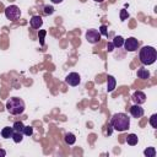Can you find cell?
<instances>
[{
    "label": "cell",
    "mask_w": 157,
    "mask_h": 157,
    "mask_svg": "<svg viewBox=\"0 0 157 157\" xmlns=\"http://www.w3.org/2000/svg\"><path fill=\"white\" fill-rule=\"evenodd\" d=\"M115 86H117V80L114 78V76L108 75L107 76V90H108V92H113Z\"/></svg>",
    "instance_id": "8fae6325"
},
{
    "label": "cell",
    "mask_w": 157,
    "mask_h": 157,
    "mask_svg": "<svg viewBox=\"0 0 157 157\" xmlns=\"http://www.w3.org/2000/svg\"><path fill=\"white\" fill-rule=\"evenodd\" d=\"M101 33H99V31H97V29H93V28H91V29H88L87 32H86V40L88 42V43H91V44H96V43H98L99 40H101Z\"/></svg>",
    "instance_id": "5b68a950"
},
{
    "label": "cell",
    "mask_w": 157,
    "mask_h": 157,
    "mask_svg": "<svg viewBox=\"0 0 157 157\" xmlns=\"http://www.w3.org/2000/svg\"><path fill=\"white\" fill-rule=\"evenodd\" d=\"M12 134H13V128L11 126H5V128H2L1 129V131H0V135L4 137V139H10V137H12Z\"/></svg>",
    "instance_id": "7c38bea8"
},
{
    "label": "cell",
    "mask_w": 157,
    "mask_h": 157,
    "mask_svg": "<svg viewBox=\"0 0 157 157\" xmlns=\"http://www.w3.org/2000/svg\"><path fill=\"white\" fill-rule=\"evenodd\" d=\"M139 59L144 65H152L157 59V52L151 45H145L139 52Z\"/></svg>",
    "instance_id": "7a4b0ae2"
},
{
    "label": "cell",
    "mask_w": 157,
    "mask_h": 157,
    "mask_svg": "<svg viewBox=\"0 0 157 157\" xmlns=\"http://www.w3.org/2000/svg\"><path fill=\"white\" fill-rule=\"evenodd\" d=\"M45 34H47L45 29H39V32H38V38H39V44H40V45H44V37H45Z\"/></svg>",
    "instance_id": "ffe728a7"
},
{
    "label": "cell",
    "mask_w": 157,
    "mask_h": 157,
    "mask_svg": "<svg viewBox=\"0 0 157 157\" xmlns=\"http://www.w3.org/2000/svg\"><path fill=\"white\" fill-rule=\"evenodd\" d=\"M99 33H101V36H108L107 26H105V25H102V26H101V28H99Z\"/></svg>",
    "instance_id": "d4e9b609"
},
{
    "label": "cell",
    "mask_w": 157,
    "mask_h": 157,
    "mask_svg": "<svg viewBox=\"0 0 157 157\" xmlns=\"http://www.w3.org/2000/svg\"><path fill=\"white\" fill-rule=\"evenodd\" d=\"M53 4H60V2H63V0H50Z\"/></svg>",
    "instance_id": "83f0119b"
},
{
    "label": "cell",
    "mask_w": 157,
    "mask_h": 157,
    "mask_svg": "<svg viewBox=\"0 0 157 157\" xmlns=\"http://www.w3.org/2000/svg\"><path fill=\"white\" fill-rule=\"evenodd\" d=\"M33 134V128L32 126H25L23 128V135H26V136H31Z\"/></svg>",
    "instance_id": "7402d4cb"
},
{
    "label": "cell",
    "mask_w": 157,
    "mask_h": 157,
    "mask_svg": "<svg viewBox=\"0 0 157 157\" xmlns=\"http://www.w3.org/2000/svg\"><path fill=\"white\" fill-rule=\"evenodd\" d=\"M12 128H13V131H18V132H22V134H23V128H25V125H23L22 121H15L13 125H12Z\"/></svg>",
    "instance_id": "e0dca14e"
},
{
    "label": "cell",
    "mask_w": 157,
    "mask_h": 157,
    "mask_svg": "<svg viewBox=\"0 0 157 157\" xmlns=\"http://www.w3.org/2000/svg\"><path fill=\"white\" fill-rule=\"evenodd\" d=\"M112 43H113L114 48H120V47L124 44V38H123L121 36H115V37L113 38Z\"/></svg>",
    "instance_id": "9a60e30c"
},
{
    "label": "cell",
    "mask_w": 157,
    "mask_h": 157,
    "mask_svg": "<svg viewBox=\"0 0 157 157\" xmlns=\"http://www.w3.org/2000/svg\"><path fill=\"white\" fill-rule=\"evenodd\" d=\"M126 52H135L139 48V40L134 37H129L128 39H124V44Z\"/></svg>",
    "instance_id": "8992f818"
},
{
    "label": "cell",
    "mask_w": 157,
    "mask_h": 157,
    "mask_svg": "<svg viewBox=\"0 0 157 157\" xmlns=\"http://www.w3.org/2000/svg\"><path fill=\"white\" fill-rule=\"evenodd\" d=\"M132 101H134V103L135 104H144L145 102H146V94L142 92V91H135L134 93H132Z\"/></svg>",
    "instance_id": "ba28073f"
},
{
    "label": "cell",
    "mask_w": 157,
    "mask_h": 157,
    "mask_svg": "<svg viewBox=\"0 0 157 157\" xmlns=\"http://www.w3.org/2000/svg\"><path fill=\"white\" fill-rule=\"evenodd\" d=\"M150 124L152 128H157V114H152L151 118H150Z\"/></svg>",
    "instance_id": "44dd1931"
},
{
    "label": "cell",
    "mask_w": 157,
    "mask_h": 157,
    "mask_svg": "<svg viewBox=\"0 0 157 157\" xmlns=\"http://www.w3.org/2000/svg\"><path fill=\"white\" fill-rule=\"evenodd\" d=\"M44 13L45 15H53L54 13V7L50 5H45L44 6Z\"/></svg>",
    "instance_id": "603a6c76"
},
{
    "label": "cell",
    "mask_w": 157,
    "mask_h": 157,
    "mask_svg": "<svg viewBox=\"0 0 157 157\" xmlns=\"http://www.w3.org/2000/svg\"><path fill=\"white\" fill-rule=\"evenodd\" d=\"M12 140H13L16 144L21 142V141L23 140V134H22V132H18V131H13V134H12Z\"/></svg>",
    "instance_id": "ac0fdd59"
},
{
    "label": "cell",
    "mask_w": 157,
    "mask_h": 157,
    "mask_svg": "<svg viewBox=\"0 0 157 157\" xmlns=\"http://www.w3.org/2000/svg\"><path fill=\"white\" fill-rule=\"evenodd\" d=\"M144 113H145L144 108H141L140 104H134V105L130 107V114L134 118H141L144 115Z\"/></svg>",
    "instance_id": "9c48e42d"
},
{
    "label": "cell",
    "mask_w": 157,
    "mask_h": 157,
    "mask_svg": "<svg viewBox=\"0 0 157 157\" xmlns=\"http://www.w3.org/2000/svg\"><path fill=\"white\" fill-rule=\"evenodd\" d=\"M128 17H129V13H128V11L123 9V10L120 11V20H121V21H124V20H126Z\"/></svg>",
    "instance_id": "cb8c5ba5"
},
{
    "label": "cell",
    "mask_w": 157,
    "mask_h": 157,
    "mask_svg": "<svg viewBox=\"0 0 157 157\" xmlns=\"http://www.w3.org/2000/svg\"><path fill=\"white\" fill-rule=\"evenodd\" d=\"M29 25H31L32 28L38 29V28H40L42 25H43V18H42L40 16H38V15H34V16L31 17V20H29Z\"/></svg>",
    "instance_id": "30bf717a"
},
{
    "label": "cell",
    "mask_w": 157,
    "mask_h": 157,
    "mask_svg": "<svg viewBox=\"0 0 157 157\" xmlns=\"http://www.w3.org/2000/svg\"><path fill=\"white\" fill-rule=\"evenodd\" d=\"M109 124L117 131H125L130 128V118L125 113H115L113 114Z\"/></svg>",
    "instance_id": "6da1fadb"
},
{
    "label": "cell",
    "mask_w": 157,
    "mask_h": 157,
    "mask_svg": "<svg viewBox=\"0 0 157 157\" xmlns=\"http://www.w3.org/2000/svg\"><path fill=\"white\" fill-rule=\"evenodd\" d=\"M0 156H1V157H4V156H6V152H5L4 150H1V148H0Z\"/></svg>",
    "instance_id": "4316f807"
},
{
    "label": "cell",
    "mask_w": 157,
    "mask_h": 157,
    "mask_svg": "<svg viewBox=\"0 0 157 157\" xmlns=\"http://www.w3.org/2000/svg\"><path fill=\"white\" fill-rule=\"evenodd\" d=\"M93 1H96V2H103L104 0H93Z\"/></svg>",
    "instance_id": "f1b7e54d"
},
{
    "label": "cell",
    "mask_w": 157,
    "mask_h": 157,
    "mask_svg": "<svg viewBox=\"0 0 157 157\" xmlns=\"http://www.w3.org/2000/svg\"><path fill=\"white\" fill-rule=\"evenodd\" d=\"M144 155L146 157H155L156 156V150L155 147H147L145 151H144Z\"/></svg>",
    "instance_id": "d6986e66"
},
{
    "label": "cell",
    "mask_w": 157,
    "mask_h": 157,
    "mask_svg": "<svg viewBox=\"0 0 157 157\" xmlns=\"http://www.w3.org/2000/svg\"><path fill=\"white\" fill-rule=\"evenodd\" d=\"M137 77L139 78H142V80H147L150 77V71L145 67H140L137 70Z\"/></svg>",
    "instance_id": "4fadbf2b"
},
{
    "label": "cell",
    "mask_w": 157,
    "mask_h": 157,
    "mask_svg": "<svg viewBox=\"0 0 157 157\" xmlns=\"http://www.w3.org/2000/svg\"><path fill=\"white\" fill-rule=\"evenodd\" d=\"M65 82L69 86H77L81 82V76L77 72H70L66 77H65Z\"/></svg>",
    "instance_id": "52a82bcc"
},
{
    "label": "cell",
    "mask_w": 157,
    "mask_h": 157,
    "mask_svg": "<svg viewBox=\"0 0 157 157\" xmlns=\"http://www.w3.org/2000/svg\"><path fill=\"white\" fill-rule=\"evenodd\" d=\"M25 102L18 97H11L6 102V110L12 115H18L25 112Z\"/></svg>",
    "instance_id": "3957f363"
},
{
    "label": "cell",
    "mask_w": 157,
    "mask_h": 157,
    "mask_svg": "<svg viewBox=\"0 0 157 157\" xmlns=\"http://www.w3.org/2000/svg\"><path fill=\"white\" fill-rule=\"evenodd\" d=\"M126 142H128V145H130V146L137 145V142H139L137 135H135V134H129V135L126 136Z\"/></svg>",
    "instance_id": "5bb4252c"
},
{
    "label": "cell",
    "mask_w": 157,
    "mask_h": 157,
    "mask_svg": "<svg viewBox=\"0 0 157 157\" xmlns=\"http://www.w3.org/2000/svg\"><path fill=\"white\" fill-rule=\"evenodd\" d=\"M65 142L69 144V145H74V144L76 142V137H75V135H74L72 132H67V134H65Z\"/></svg>",
    "instance_id": "2e32d148"
},
{
    "label": "cell",
    "mask_w": 157,
    "mask_h": 157,
    "mask_svg": "<svg viewBox=\"0 0 157 157\" xmlns=\"http://www.w3.org/2000/svg\"><path fill=\"white\" fill-rule=\"evenodd\" d=\"M5 16L10 21H15L21 16V10L16 5H10V6H7L5 9Z\"/></svg>",
    "instance_id": "277c9868"
},
{
    "label": "cell",
    "mask_w": 157,
    "mask_h": 157,
    "mask_svg": "<svg viewBox=\"0 0 157 157\" xmlns=\"http://www.w3.org/2000/svg\"><path fill=\"white\" fill-rule=\"evenodd\" d=\"M107 48H108V52H112V50H113V48H114L113 43H112V42H110V43H108V44H107Z\"/></svg>",
    "instance_id": "484cf974"
}]
</instances>
